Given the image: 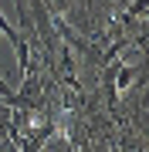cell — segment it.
<instances>
[{"label": "cell", "mask_w": 149, "mask_h": 152, "mask_svg": "<svg viewBox=\"0 0 149 152\" xmlns=\"http://www.w3.org/2000/svg\"><path fill=\"white\" fill-rule=\"evenodd\" d=\"M48 4H51V10H54V14H68L75 0H48Z\"/></svg>", "instance_id": "cell-1"}]
</instances>
